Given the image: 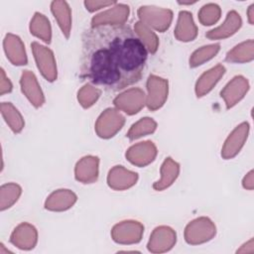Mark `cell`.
<instances>
[{"label":"cell","instance_id":"obj_1","mask_svg":"<svg viewBox=\"0 0 254 254\" xmlns=\"http://www.w3.org/2000/svg\"><path fill=\"white\" fill-rule=\"evenodd\" d=\"M147 59L146 46L129 26H92L83 35L82 75L106 90L118 91L137 82Z\"/></svg>","mask_w":254,"mask_h":254},{"label":"cell","instance_id":"obj_3","mask_svg":"<svg viewBox=\"0 0 254 254\" xmlns=\"http://www.w3.org/2000/svg\"><path fill=\"white\" fill-rule=\"evenodd\" d=\"M52 12L55 15V18L58 20L59 25L61 26L63 33L68 35L69 26H70V11L66 2L63 1H54L51 5Z\"/></svg>","mask_w":254,"mask_h":254},{"label":"cell","instance_id":"obj_5","mask_svg":"<svg viewBox=\"0 0 254 254\" xmlns=\"http://www.w3.org/2000/svg\"><path fill=\"white\" fill-rule=\"evenodd\" d=\"M113 4H115V2H98V1H95V2L85 1L84 2V5H85L86 9H88L90 11L98 10V9H101V8H106L108 6H112Z\"/></svg>","mask_w":254,"mask_h":254},{"label":"cell","instance_id":"obj_4","mask_svg":"<svg viewBox=\"0 0 254 254\" xmlns=\"http://www.w3.org/2000/svg\"><path fill=\"white\" fill-rule=\"evenodd\" d=\"M219 15H220L219 6L212 3L204 5L199 12V18H200V21L203 23V25H211L215 23L219 19Z\"/></svg>","mask_w":254,"mask_h":254},{"label":"cell","instance_id":"obj_2","mask_svg":"<svg viewBox=\"0 0 254 254\" xmlns=\"http://www.w3.org/2000/svg\"><path fill=\"white\" fill-rule=\"evenodd\" d=\"M240 25H241V19L239 17V14H237L235 11H231L227 14L226 20L222 24V26L216 28L215 30L210 31L207 34V37L211 39L226 37L228 35L233 34L234 31L240 27Z\"/></svg>","mask_w":254,"mask_h":254}]
</instances>
